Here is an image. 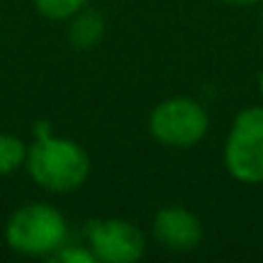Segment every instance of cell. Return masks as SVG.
I'll return each instance as SVG.
<instances>
[{
  "instance_id": "1",
  "label": "cell",
  "mask_w": 263,
  "mask_h": 263,
  "mask_svg": "<svg viewBox=\"0 0 263 263\" xmlns=\"http://www.w3.org/2000/svg\"><path fill=\"white\" fill-rule=\"evenodd\" d=\"M26 166L40 187L53 194H69L88 180L90 157L77 141L44 134L35 136V143L28 148Z\"/></svg>"
},
{
  "instance_id": "2",
  "label": "cell",
  "mask_w": 263,
  "mask_h": 263,
  "mask_svg": "<svg viewBox=\"0 0 263 263\" xmlns=\"http://www.w3.org/2000/svg\"><path fill=\"white\" fill-rule=\"evenodd\" d=\"M5 240L23 256H51L67 240V222L55 205L26 203L7 219Z\"/></svg>"
},
{
  "instance_id": "3",
  "label": "cell",
  "mask_w": 263,
  "mask_h": 263,
  "mask_svg": "<svg viewBox=\"0 0 263 263\" xmlns=\"http://www.w3.org/2000/svg\"><path fill=\"white\" fill-rule=\"evenodd\" d=\"M224 166L238 182H263V106H247L233 118L224 145Z\"/></svg>"
},
{
  "instance_id": "4",
  "label": "cell",
  "mask_w": 263,
  "mask_h": 263,
  "mask_svg": "<svg viewBox=\"0 0 263 263\" xmlns=\"http://www.w3.org/2000/svg\"><path fill=\"white\" fill-rule=\"evenodd\" d=\"M155 141L168 148H190L203 141L210 120L205 109L190 97H171L159 102L148 120Z\"/></svg>"
},
{
  "instance_id": "5",
  "label": "cell",
  "mask_w": 263,
  "mask_h": 263,
  "mask_svg": "<svg viewBox=\"0 0 263 263\" xmlns=\"http://www.w3.org/2000/svg\"><path fill=\"white\" fill-rule=\"evenodd\" d=\"M88 247L97 261L136 263L145 254V238L127 219L109 217L88 224Z\"/></svg>"
},
{
  "instance_id": "6",
  "label": "cell",
  "mask_w": 263,
  "mask_h": 263,
  "mask_svg": "<svg viewBox=\"0 0 263 263\" xmlns=\"http://www.w3.org/2000/svg\"><path fill=\"white\" fill-rule=\"evenodd\" d=\"M153 236L168 252H194L203 240V224L192 210L182 205L159 208L153 222Z\"/></svg>"
},
{
  "instance_id": "7",
  "label": "cell",
  "mask_w": 263,
  "mask_h": 263,
  "mask_svg": "<svg viewBox=\"0 0 263 263\" xmlns=\"http://www.w3.org/2000/svg\"><path fill=\"white\" fill-rule=\"evenodd\" d=\"M106 32V21L97 9H86L77 12L69 18V28H67V40L74 49L79 51H88L95 49Z\"/></svg>"
},
{
  "instance_id": "8",
  "label": "cell",
  "mask_w": 263,
  "mask_h": 263,
  "mask_svg": "<svg viewBox=\"0 0 263 263\" xmlns=\"http://www.w3.org/2000/svg\"><path fill=\"white\" fill-rule=\"evenodd\" d=\"M28 145L14 134H0V176H12L26 164Z\"/></svg>"
},
{
  "instance_id": "9",
  "label": "cell",
  "mask_w": 263,
  "mask_h": 263,
  "mask_svg": "<svg viewBox=\"0 0 263 263\" xmlns=\"http://www.w3.org/2000/svg\"><path fill=\"white\" fill-rule=\"evenodd\" d=\"M35 9L44 18L51 21H67L77 12H81L88 5V0H32Z\"/></svg>"
},
{
  "instance_id": "10",
  "label": "cell",
  "mask_w": 263,
  "mask_h": 263,
  "mask_svg": "<svg viewBox=\"0 0 263 263\" xmlns=\"http://www.w3.org/2000/svg\"><path fill=\"white\" fill-rule=\"evenodd\" d=\"M55 261L60 263H95V254L90 252V247H74V245H63L53 254Z\"/></svg>"
},
{
  "instance_id": "11",
  "label": "cell",
  "mask_w": 263,
  "mask_h": 263,
  "mask_svg": "<svg viewBox=\"0 0 263 263\" xmlns=\"http://www.w3.org/2000/svg\"><path fill=\"white\" fill-rule=\"evenodd\" d=\"M231 7H252V5H259L261 0H224Z\"/></svg>"
},
{
  "instance_id": "12",
  "label": "cell",
  "mask_w": 263,
  "mask_h": 263,
  "mask_svg": "<svg viewBox=\"0 0 263 263\" xmlns=\"http://www.w3.org/2000/svg\"><path fill=\"white\" fill-rule=\"evenodd\" d=\"M259 26H261V30H263V0H261V12H259Z\"/></svg>"
},
{
  "instance_id": "13",
  "label": "cell",
  "mask_w": 263,
  "mask_h": 263,
  "mask_svg": "<svg viewBox=\"0 0 263 263\" xmlns=\"http://www.w3.org/2000/svg\"><path fill=\"white\" fill-rule=\"evenodd\" d=\"M259 90H261V95H263V72H261V77H259Z\"/></svg>"
}]
</instances>
